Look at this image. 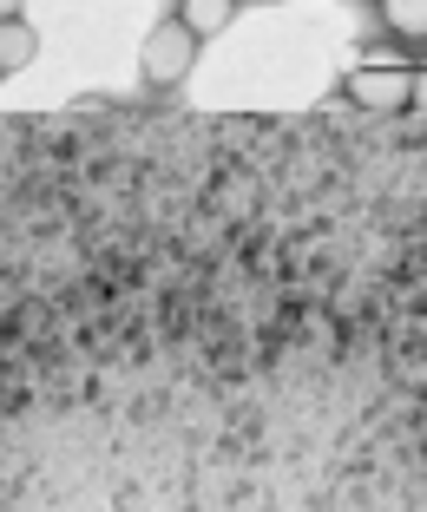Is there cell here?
Instances as JSON below:
<instances>
[{"instance_id": "cell-1", "label": "cell", "mask_w": 427, "mask_h": 512, "mask_svg": "<svg viewBox=\"0 0 427 512\" xmlns=\"http://www.w3.org/2000/svg\"><path fill=\"white\" fill-rule=\"evenodd\" d=\"M198 46H204V40L184 27L178 14L158 20V27L145 33V46H138V73H145V86H152V92L184 86V79H191V66H198Z\"/></svg>"}, {"instance_id": "cell-2", "label": "cell", "mask_w": 427, "mask_h": 512, "mask_svg": "<svg viewBox=\"0 0 427 512\" xmlns=\"http://www.w3.org/2000/svg\"><path fill=\"white\" fill-rule=\"evenodd\" d=\"M408 86H414V66H401L395 53H368V66H355V73L342 79L349 106L375 112V119H395V112H408Z\"/></svg>"}, {"instance_id": "cell-3", "label": "cell", "mask_w": 427, "mask_h": 512, "mask_svg": "<svg viewBox=\"0 0 427 512\" xmlns=\"http://www.w3.org/2000/svg\"><path fill=\"white\" fill-rule=\"evenodd\" d=\"M40 60V33L27 27V20H0V73H27V66Z\"/></svg>"}, {"instance_id": "cell-4", "label": "cell", "mask_w": 427, "mask_h": 512, "mask_svg": "<svg viewBox=\"0 0 427 512\" xmlns=\"http://www.w3.org/2000/svg\"><path fill=\"white\" fill-rule=\"evenodd\" d=\"M178 20L198 33V40H217V33L237 20V0H178Z\"/></svg>"}, {"instance_id": "cell-5", "label": "cell", "mask_w": 427, "mask_h": 512, "mask_svg": "<svg viewBox=\"0 0 427 512\" xmlns=\"http://www.w3.org/2000/svg\"><path fill=\"white\" fill-rule=\"evenodd\" d=\"M375 14L395 40H414V46L427 40V0H375Z\"/></svg>"}, {"instance_id": "cell-6", "label": "cell", "mask_w": 427, "mask_h": 512, "mask_svg": "<svg viewBox=\"0 0 427 512\" xmlns=\"http://www.w3.org/2000/svg\"><path fill=\"white\" fill-rule=\"evenodd\" d=\"M408 106H414V112H427V66L414 73V86H408Z\"/></svg>"}, {"instance_id": "cell-7", "label": "cell", "mask_w": 427, "mask_h": 512, "mask_svg": "<svg viewBox=\"0 0 427 512\" xmlns=\"http://www.w3.org/2000/svg\"><path fill=\"white\" fill-rule=\"evenodd\" d=\"M20 14V0H0V20H14Z\"/></svg>"}]
</instances>
